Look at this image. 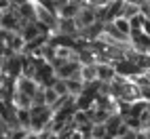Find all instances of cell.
Instances as JSON below:
<instances>
[{"instance_id": "6da1fadb", "label": "cell", "mask_w": 150, "mask_h": 139, "mask_svg": "<svg viewBox=\"0 0 150 139\" xmlns=\"http://www.w3.org/2000/svg\"><path fill=\"white\" fill-rule=\"evenodd\" d=\"M32 133H42L53 122V110L49 105H34L32 110Z\"/></svg>"}, {"instance_id": "7a4b0ae2", "label": "cell", "mask_w": 150, "mask_h": 139, "mask_svg": "<svg viewBox=\"0 0 150 139\" xmlns=\"http://www.w3.org/2000/svg\"><path fill=\"white\" fill-rule=\"evenodd\" d=\"M17 91L34 99V95L40 91V86H38V84L32 80V78H19V80H17Z\"/></svg>"}, {"instance_id": "3957f363", "label": "cell", "mask_w": 150, "mask_h": 139, "mask_svg": "<svg viewBox=\"0 0 150 139\" xmlns=\"http://www.w3.org/2000/svg\"><path fill=\"white\" fill-rule=\"evenodd\" d=\"M116 70L114 65H108V63H97V80H102V82H114V78H116Z\"/></svg>"}, {"instance_id": "277c9868", "label": "cell", "mask_w": 150, "mask_h": 139, "mask_svg": "<svg viewBox=\"0 0 150 139\" xmlns=\"http://www.w3.org/2000/svg\"><path fill=\"white\" fill-rule=\"evenodd\" d=\"M17 122L25 131H32V112L30 110H17Z\"/></svg>"}, {"instance_id": "5b68a950", "label": "cell", "mask_w": 150, "mask_h": 139, "mask_svg": "<svg viewBox=\"0 0 150 139\" xmlns=\"http://www.w3.org/2000/svg\"><path fill=\"white\" fill-rule=\"evenodd\" d=\"M81 78H83L85 84L95 82V80H97V65H83V70H81Z\"/></svg>"}, {"instance_id": "8992f818", "label": "cell", "mask_w": 150, "mask_h": 139, "mask_svg": "<svg viewBox=\"0 0 150 139\" xmlns=\"http://www.w3.org/2000/svg\"><path fill=\"white\" fill-rule=\"evenodd\" d=\"M139 13V2H125V8H123V19H127V21H131V19H135Z\"/></svg>"}, {"instance_id": "52a82bcc", "label": "cell", "mask_w": 150, "mask_h": 139, "mask_svg": "<svg viewBox=\"0 0 150 139\" xmlns=\"http://www.w3.org/2000/svg\"><path fill=\"white\" fill-rule=\"evenodd\" d=\"M114 25L118 27V32H121V34L131 36V21H127V19H118V21H114Z\"/></svg>"}, {"instance_id": "ba28073f", "label": "cell", "mask_w": 150, "mask_h": 139, "mask_svg": "<svg viewBox=\"0 0 150 139\" xmlns=\"http://www.w3.org/2000/svg\"><path fill=\"white\" fill-rule=\"evenodd\" d=\"M53 91H55L59 97L70 95V93H68V80H62V78H57V82H55V86H53Z\"/></svg>"}, {"instance_id": "9c48e42d", "label": "cell", "mask_w": 150, "mask_h": 139, "mask_svg": "<svg viewBox=\"0 0 150 139\" xmlns=\"http://www.w3.org/2000/svg\"><path fill=\"white\" fill-rule=\"evenodd\" d=\"M106 135H108L106 124H95V128H93V139H104Z\"/></svg>"}, {"instance_id": "30bf717a", "label": "cell", "mask_w": 150, "mask_h": 139, "mask_svg": "<svg viewBox=\"0 0 150 139\" xmlns=\"http://www.w3.org/2000/svg\"><path fill=\"white\" fill-rule=\"evenodd\" d=\"M45 97H47V105H49V107H51L57 99H59V95L53 91V88H45Z\"/></svg>"}, {"instance_id": "8fae6325", "label": "cell", "mask_w": 150, "mask_h": 139, "mask_svg": "<svg viewBox=\"0 0 150 139\" xmlns=\"http://www.w3.org/2000/svg\"><path fill=\"white\" fill-rule=\"evenodd\" d=\"M32 103L34 105H47V97H45V88H40L36 95H34V99H32ZM32 105V107H34Z\"/></svg>"}, {"instance_id": "7c38bea8", "label": "cell", "mask_w": 150, "mask_h": 139, "mask_svg": "<svg viewBox=\"0 0 150 139\" xmlns=\"http://www.w3.org/2000/svg\"><path fill=\"white\" fill-rule=\"evenodd\" d=\"M25 139H40V135H38V133H30Z\"/></svg>"}]
</instances>
